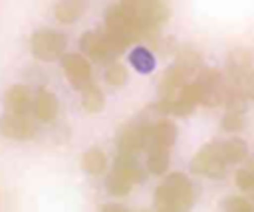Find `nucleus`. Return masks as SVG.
Listing matches in <instances>:
<instances>
[{
    "mask_svg": "<svg viewBox=\"0 0 254 212\" xmlns=\"http://www.w3.org/2000/svg\"><path fill=\"white\" fill-rule=\"evenodd\" d=\"M127 59H129V65L137 73H141V75H149L157 67V57H155V53L147 46H135V48H131Z\"/></svg>",
    "mask_w": 254,
    "mask_h": 212,
    "instance_id": "1",
    "label": "nucleus"
}]
</instances>
